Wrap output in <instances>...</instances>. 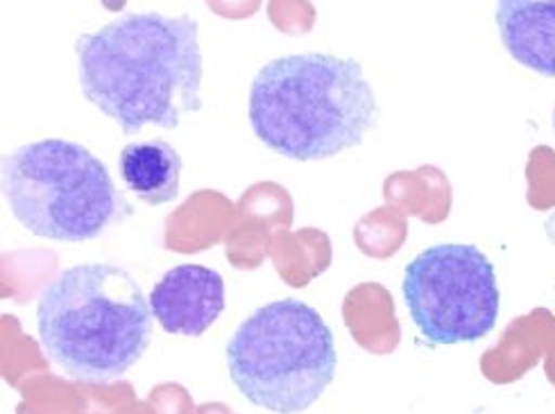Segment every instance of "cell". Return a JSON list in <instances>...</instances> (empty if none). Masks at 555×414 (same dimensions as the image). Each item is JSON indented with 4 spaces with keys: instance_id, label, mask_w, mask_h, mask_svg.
I'll return each mask as SVG.
<instances>
[{
    "instance_id": "cell-10",
    "label": "cell",
    "mask_w": 555,
    "mask_h": 414,
    "mask_svg": "<svg viewBox=\"0 0 555 414\" xmlns=\"http://www.w3.org/2000/svg\"><path fill=\"white\" fill-rule=\"evenodd\" d=\"M553 129H555V109H553Z\"/></svg>"
},
{
    "instance_id": "cell-7",
    "label": "cell",
    "mask_w": 555,
    "mask_h": 414,
    "mask_svg": "<svg viewBox=\"0 0 555 414\" xmlns=\"http://www.w3.org/2000/svg\"><path fill=\"white\" fill-rule=\"evenodd\" d=\"M147 299L164 331L199 338L222 315L224 279L205 266H178L155 283Z\"/></svg>"
},
{
    "instance_id": "cell-1",
    "label": "cell",
    "mask_w": 555,
    "mask_h": 414,
    "mask_svg": "<svg viewBox=\"0 0 555 414\" xmlns=\"http://www.w3.org/2000/svg\"><path fill=\"white\" fill-rule=\"evenodd\" d=\"M85 98L122 134L175 129L202 109V48L193 16L122 14L75 43Z\"/></svg>"
},
{
    "instance_id": "cell-2",
    "label": "cell",
    "mask_w": 555,
    "mask_h": 414,
    "mask_svg": "<svg viewBox=\"0 0 555 414\" xmlns=\"http://www.w3.org/2000/svg\"><path fill=\"white\" fill-rule=\"evenodd\" d=\"M247 116L266 147L322 161L363 143L376 127V95L357 60L288 55L257 73Z\"/></svg>"
},
{
    "instance_id": "cell-3",
    "label": "cell",
    "mask_w": 555,
    "mask_h": 414,
    "mask_svg": "<svg viewBox=\"0 0 555 414\" xmlns=\"http://www.w3.org/2000/svg\"><path fill=\"white\" fill-rule=\"evenodd\" d=\"M153 318L134 276L109 263L64 270L37 303L43 351L62 372L87 383L130 372L153 338Z\"/></svg>"
},
{
    "instance_id": "cell-8",
    "label": "cell",
    "mask_w": 555,
    "mask_h": 414,
    "mask_svg": "<svg viewBox=\"0 0 555 414\" xmlns=\"http://www.w3.org/2000/svg\"><path fill=\"white\" fill-rule=\"evenodd\" d=\"M496 28L517 64L555 77V0H496Z\"/></svg>"
},
{
    "instance_id": "cell-9",
    "label": "cell",
    "mask_w": 555,
    "mask_h": 414,
    "mask_svg": "<svg viewBox=\"0 0 555 414\" xmlns=\"http://www.w3.org/2000/svg\"><path fill=\"white\" fill-rule=\"evenodd\" d=\"M118 172L128 191L150 206L170 204L180 197L182 159L168 141L128 143L120 150Z\"/></svg>"
},
{
    "instance_id": "cell-4",
    "label": "cell",
    "mask_w": 555,
    "mask_h": 414,
    "mask_svg": "<svg viewBox=\"0 0 555 414\" xmlns=\"http://www.w3.org/2000/svg\"><path fill=\"white\" fill-rule=\"evenodd\" d=\"M336 340L318 310L299 299L257 308L227 345L236 390L276 414L309 410L336 376Z\"/></svg>"
},
{
    "instance_id": "cell-6",
    "label": "cell",
    "mask_w": 555,
    "mask_h": 414,
    "mask_svg": "<svg viewBox=\"0 0 555 414\" xmlns=\"http://www.w3.org/2000/svg\"><path fill=\"white\" fill-rule=\"evenodd\" d=\"M403 299L428 342L461 345L486 338L496 326L501 295L481 249L442 243L420 251L403 270Z\"/></svg>"
},
{
    "instance_id": "cell-5",
    "label": "cell",
    "mask_w": 555,
    "mask_h": 414,
    "mask_svg": "<svg viewBox=\"0 0 555 414\" xmlns=\"http://www.w3.org/2000/svg\"><path fill=\"white\" fill-rule=\"evenodd\" d=\"M3 193L30 234L60 243L103 236L128 209L107 166L66 139L35 141L8 154Z\"/></svg>"
}]
</instances>
